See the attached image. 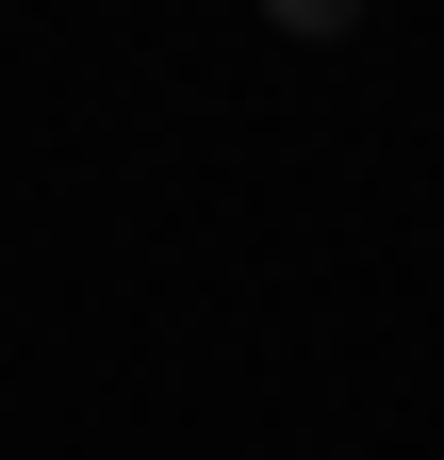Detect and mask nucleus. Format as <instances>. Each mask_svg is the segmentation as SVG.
Instances as JSON below:
<instances>
[]
</instances>
